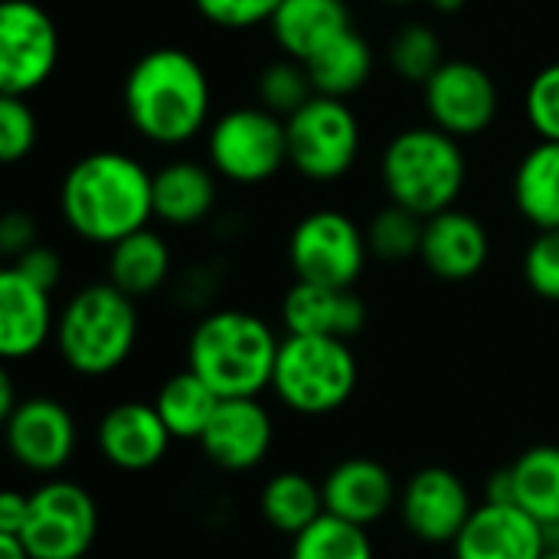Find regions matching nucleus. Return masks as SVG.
I'll use <instances>...</instances> for the list:
<instances>
[{
    "label": "nucleus",
    "instance_id": "1",
    "mask_svg": "<svg viewBox=\"0 0 559 559\" xmlns=\"http://www.w3.org/2000/svg\"><path fill=\"white\" fill-rule=\"evenodd\" d=\"M121 105L131 128L157 147L190 144L213 124L210 75L180 46H157L138 56L124 75Z\"/></svg>",
    "mask_w": 559,
    "mask_h": 559
},
{
    "label": "nucleus",
    "instance_id": "9",
    "mask_svg": "<svg viewBox=\"0 0 559 559\" xmlns=\"http://www.w3.org/2000/svg\"><path fill=\"white\" fill-rule=\"evenodd\" d=\"M370 246L367 229H360L341 210H311L301 216L288 236V265L295 282L324 288H354Z\"/></svg>",
    "mask_w": 559,
    "mask_h": 559
},
{
    "label": "nucleus",
    "instance_id": "7",
    "mask_svg": "<svg viewBox=\"0 0 559 559\" xmlns=\"http://www.w3.org/2000/svg\"><path fill=\"white\" fill-rule=\"evenodd\" d=\"M206 164L236 187L269 183L288 164L285 118L262 105H239L213 118L206 131Z\"/></svg>",
    "mask_w": 559,
    "mask_h": 559
},
{
    "label": "nucleus",
    "instance_id": "28",
    "mask_svg": "<svg viewBox=\"0 0 559 559\" xmlns=\"http://www.w3.org/2000/svg\"><path fill=\"white\" fill-rule=\"evenodd\" d=\"M219 396L187 367L180 373H170L157 396H154V409L160 413L167 432L174 439H190V442H200L210 419L216 416L219 409Z\"/></svg>",
    "mask_w": 559,
    "mask_h": 559
},
{
    "label": "nucleus",
    "instance_id": "14",
    "mask_svg": "<svg viewBox=\"0 0 559 559\" xmlns=\"http://www.w3.org/2000/svg\"><path fill=\"white\" fill-rule=\"evenodd\" d=\"M3 439L20 468L33 475H56L75 452V423L59 400L26 396L3 419Z\"/></svg>",
    "mask_w": 559,
    "mask_h": 559
},
{
    "label": "nucleus",
    "instance_id": "29",
    "mask_svg": "<svg viewBox=\"0 0 559 559\" xmlns=\"http://www.w3.org/2000/svg\"><path fill=\"white\" fill-rule=\"evenodd\" d=\"M514 504L540 524L559 521V445H534L508 465Z\"/></svg>",
    "mask_w": 559,
    "mask_h": 559
},
{
    "label": "nucleus",
    "instance_id": "34",
    "mask_svg": "<svg viewBox=\"0 0 559 559\" xmlns=\"http://www.w3.org/2000/svg\"><path fill=\"white\" fill-rule=\"evenodd\" d=\"M36 138H39V121L29 102L16 95H0V160L3 164L26 160L36 147Z\"/></svg>",
    "mask_w": 559,
    "mask_h": 559
},
{
    "label": "nucleus",
    "instance_id": "21",
    "mask_svg": "<svg viewBox=\"0 0 559 559\" xmlns=\"http://www.w3.org/2000/svg\"><path fill=\"white\" fill-rule=\"evenodd\" d=\"M282 324L288 334L350 341L367 324V305L354 288L295 282L282 298Z\"/></svg>",
    "mask_w": 559,
    "mask_h": 559
},
{
    "label": "nucleus",
    "instance_id": "42",
    "mask_svg": "<svg viewBox=\"0 0 559 559\" xmlns=\"http://www.w3.org/2000/svg\"><path fill=\"white\" fill-rule=\"evenodd\" d=\"M0 559H33L16 534H0Z\"/></svg>",
    "mask_w": 559,
    "mask_h": 559
},
{
    "label": "nucleus",
    "instance_id": "19",
    "mask_svg": "<svg viewBox=\"0 0 559 559\" xmlns=\"http://www.w3.org/2000/svg\"><path fill=\"white\" fill-rule=\"evenodd\" d=\"M321 491H324V511L357 527H370L383 521L400 501L396 481L386 472V465L367 455L344 459L341 465H334L321 481Z\"/></svg>",
    "mask_w": 559,
    "mask_h": 559
},
{
    "label": "nucleus",
    "instance_id": "12",
    "mask_svg": "<svg viewBox=\"0 0 559 559\" xmlns=\"http://www.w3.org/2000/svg\"><path fill=\"white\" fill-rule=\"evenodd\" d=\"M429 124L465 141L481 138L501 111V88L495 75L472 59H445L423 85Z\"/></svg>",
    "mask_w": 559,
    "mask_h": 559
},
{
    "label": "nucleus",
    "instance_id": "11",
    "mask_svg": "<svg viewBox=\"0 0 559 559\" xmlns=\"http://www.w3.org/2000/svg\"><path fill=\"white\" fill-rule=\"evenodd\" d=\"M98 534V508L75 481H46L29 495V514L20 531L33 559H82Z\"/></svg>",
    "mask_w": 559,
    "mask_h": 559
},
{
    "label": "nucleus",
    "instance_id": "6",
    "mask_svg": "<svg viewBox=\"0 0 559 559\" xmlns=\"http://www.w3.org/2000/svg\"><path fill=\"white\" fill-rule=\"evenodd\" d=\"M272 390L301 416H331L357 390V357L347 341L288 334L278 347Z\"/></svg>",
    "mask_w": 559,
    "mask_h": 559
},
{
    "label": "nucleus",
    "instance_id": "22",
    "mask_svg": "<svg viewBox=\"0 0 559 559\" xmlns=\"http://www.w3.org/2000/svg\"><path fill=\"white\" fill-rule=\"evenodd\" d=\"M216 170L200 160H167L154 170V219L164 226H200L216 210Z\"/></svg>",
    "mask_w": 559,
    "mask_h": 559
},
{
    "label": "nucleus",
    "instance_id": "15",
    "mask_svg": "<svg viewBox=\"0 0 559 559\" xmlns=\"http://www.w3.org/2000/svg\"><path fill=\"white\" fill-rule=\"evenodd\" d=\"M455 559H544V524L518 504H478L452 544Z\"/></svg>",
    "mask_w": 559,
    "mask_h": 559
},
{
    "label": "nucleus",
    "instance_id": "4",
    "mask_svg": "<svg viewBox=\"0 0 559 559\" xmlns=\"http://www.w3.org/2000/svg\"><path fill=\"white\" fill-rule=\"evenodd\" d=\"M468 180L462 141L436 124L396 131L380 154V183L390 203L429 219L452 210Z\"/></svg>",
    "mask_w": 559,
    "mask_h": 559
},
{
    "label": "nucleus",
    "instance_id": "23",
    "mask_svg": "<svg viewBox=\"0 0 559 559\" xmlns=\"http://www.w3.org/2000/svg\"><path fill=\"white\" fill-rule=\"evenodd\" d=\"M347 0H282L269 29L282 56L308 62L318 49H324L334 36L350 29Z\"/></svg>",
    "mask_w": 559,
    "mask_h": 559
},
{
    "label": "nucleus",
    "instance_id": "43",
    "mask_svg": "<svg viewBox=\"0 0 559 559\" xmlns=\"http://www.w3.org/2000/svg\"><path fill=\"white\" fill-rule=\"evenodd\" d=\"M436 13H442V16H452V13H459L468 0H426Z\"/></svg>",
    "mask_w": 559,
    "mask_h": 559
},
{
    "label": "nucleus",
    "instance_id": "5",
    "mask_svg": "<svg viewBox=\"0 0 559 559\" xmlns=\"http://www.w3.org/2000/svg\"><path fill=\"white\" fill-rule=\"evenodd\" d=\"M138 308L111 282L79 288L56 321V347L69 370L105 377L118 370L138 344Z\"/></svg>",
    "mask_w": 559,
    "mask_h": 559
},
{
    "label": "nucleus",
    "instance_id": "39",
    "mask_svg": "<svg viewBox=\"0 0 559 559\" xmlns=\"http://www.w3.org/2000/svg\"><path fill=\"white\" fill-rule=\"evenodd\" d=\"M39 242V233H36V219L23 210H10L3 219H0V252L13 262L16 255H23L26 249H33Z\"/></svg>",
    "mask_w": 559,
    "mask_h": 559
},
{
    "label": "nucleus",
    "instance_id": "10",
    "mask_svg": "<svg viewBox=\"0 0 559 559\" xmlns=\"http://www.w3.org/2000/svg\"><path fill=\"white\" fill-rule=\"evenodd\" d=\"M59 66L56 20L36 0H3L0 7V95L29 98Z\"/></svg>",
    "mask_w": 559,
    "mask_h": 559
},
{
    "label": "nucleus",
    "instance_id": "31",
    "mask_svg": "<svg viewBox=\"0 0 559 559\" xmlns=\"http://www.w3.org/2000/svg\"><path fill=\"white\" fill-rule=\"evenodd\" d=\"M292 559H373V544L367 527L324 514L292 540Z\"/></svg>",
    "mask_w": 559,
    "mask_h": 559
},
{
    "label": "nucleus",
    "instance_id": "37",
    "mask_svg": "<svg viewBox=\"0 0 559 559\" xmlns=\"http://www.w3.org/2000/svg\"><path fill=\"white\" fill-rule=\"evenodd\" d=\"M524 278L544 301H559V229L534 236L524 252Z\"/></svg>",
    "mask_w": 559,
    "mask_h": 559
},
{
    "label": "nucleus",
    "instance_id": "38",
    "mask_svg": "<svg viewBox=\"0 0 559 559\" xmlns=\"http://www.w3.org/2000/svg\"><path fill=\"white\" fill-rule=\"evenodd\" d=\"M10 265L20 275H26L33 285L46 288V292H52L59 285V278H62V259H59V252L49 249V246H43V242H36L33 249H26L23 255H16Z\"/></svg>",
    "mask_w": 559,
    "mask_h": 559
},
{
    "label": "nucleus",
    "instance_id": "26",
    "mask_svg": "<svg viewBox=\"0 0 559 559\" xmlns=\"http://www.w3.org/2000/svg\"><path fill=\"white\" fill-rule=\"evenodd\" d=\"M305 69L314 85V95L347 102L373 75V46L350 26L341 36H334L324 49H318L305 62Z\"/></svg>",
    "mask_w": 559,
    "mask_h": 559
},
{
    "label": "nucleus",
    "instance_id": "24",
    "mask_svg": "<svg viewBox=\"0 0 559 559\" xmlns=\"http://www.w3.org/2000/svg\"><path fill=\"white\" fill-rule=\"evenodd\" d=\"M170 246L151 226L124 236L108 249V282L134 301L160 292L170 278Z\"/></svg>",
    "mask_w": 559,
    "mask_h": 559
},
{
    "label": "nucleus",
    "instance_id": "20",
    "mask_svg": "<svg viewBox=\"0 0 559 559\" xmlns=\"http://www.w3.org/2000/svg\"><path fill=\"white\" fill-rule=\"evenodd\" d=\"M52 292L33 285L13 265L0 272V357L26 360L56 337Z\"/></svg>",
    "mask_w": 559,
    "mask_h": 559
},
{
    "label": "nucleus",
    "instance_id": "27",
    "mask_svg": "<svg viewBox=\"0 0 559 559\" xmlns=\"http://www.w3.org/2000/svg\"><path fill=\"white\" fill-rule=\"evenodd\" d=\"M259 514L262 521L282 534V537H298L305 534L318 518H324V491L318 481H311L301 472H278L262 485L259 495Z\"/></svg>",
    "mask_w": 559,
    "mask_h": 559
},
{
    "label": "nucleus",
    "instance_id": "3",
    "mask_svg": "<svg viewBox=\"0 0 559 559\" xmlns=\"http://www.w3.org/2000/svg\"><path fill=\"white\" fill-rule=\"evenodd\" d=\"M282 341L252 311L219 308L200 318L187 344V367L219 400H255L272 390Z\"/></svg>",
    "mask_w": 559,
    "mask_h": 559
},
{
    "label": "nucleus",
    "instance_id": "44",
    "mask_svg": "<svg viewBox=\"0 0 559 559\" xmlns=\"http://www.w3.org/2000/svg\"><path fill=\"white\" fill-rule=\"evenodd\" d=\"M544 537H547V550H559V521L544 524Z\"/></svg>",
    "mask_w": 559,
    "mask_h": 559
},
{
    "label": "nucleus",
    "instance_id": "8",
    "mask_svg": "<svg viewBox=\"0 0 559 559\" xmlns=\"http://www.w3.org/2000/svg\"><path fill=\"white\" fill-rule=\"evenodd\" d=\"M285 131L288 167L311 183L344 180L360 157V118L344 98L314 95L292 118H285Z\"/></svg>",
    "mask_w": 559,
    "mask_h": 559
},
{
    "label": "nucleus",
    "instance_id": "40",
    "mask_svg": "<svg viewBox=\"0 0 559 559\" xmlns=\"http://www.w3.org/2000/svg\"><path fill=\"white\" fill-rule=\"evenodd\" d=\"M26 514H29V495H20V491L0 495V534H16L20 537V531L26 524Z\"/></svg>",
    "mask_w": 559,
    "mask_h": 559
},
{
    "label": "nucleus",
    "instance_id": "36",
    "mask_svg": "<svg viewBox=\"0 0 559 559\" xmlns=\"http://www.w3.org/2000/svg\"><path fill=\"white\" fill-rule=\"evenodd\" d=\"M282 0H193L197 13L219 29L242 33L255 26H269Z\"/></svg>",
    "mask_w": 559,
    "mask_h": 559
},
{
    "label": "nucleus",
    "instance_id": "17",
    "mask_svg": "<svg viewBox=\"0 0 559 559\" xmlns=\"http://www.w3.org/2000/svg\"><path fill=\"white\" fill-rule=\"evenodd\" d=\"M275 429L269 409L255 400H223L200 445L223 472H252L265 462Z\"/></svg>",
    "mask_w": 559,
    "mask_h": 559
},
{
    "label": "nucleus",
    "instance_id": "2",
    "mask_svg": "<svg viewBox=\"0 0 559 559\" xmlns=\"http://www.w3.org/2000/svg\"><path fill=\"white\" fill-rule=\"evenodd\" d=\"M59 213L79 239L111 249L154 219V174L124 151H92L66 170Z\"/></svg>",
    "mask_w": 559,
    "mask_h": 559
},
{
    "label": "nucleus",
    "instance_id": "33",
    "mask_svg": "<svg viewBox=\"0 0 559 559\" xmlns=\"http://www.w3.org/2000/svg\"><path fill=\"white\" fill-rule=\"evenodd\" d=\"M423 229H426L423 216H416L396 203H386L383 210L373 213V219L367 226L370 255L380 262H409L423 249Z\"/></svg>",
    "mask_w": 559,
    "mask_h": 559
},
{
    "label": "nucleus",
    "instance_id": "25",
    "mask_svg": "<svg viewBox=\"0 0 559 559\" xmlns=\"http://www.w3.org/2000/svg\"><path fill=\"white\" fill-rule=\"evenodd\" d=\"M511 197L537 233L559 229V141H537L518 160Z\"/></svg>",
    "mask_w": 559,
    "mask_h": 559
},
{
    "label": "nucleus",
    "instance_id": "46",
    "mask_svg": "<svg viewBox=\"0 0 559 559\" xmlns=\"http://www.w3.org/2000/svg\"><path fill=\"white\" fill-rule=\"evenodd\" d=\"M544 559H559V550H547V554H544Z\"/></svg>",
    "mask_w": 559,
    "mask_h": 559
},
{
    "label": "nucleus",
    "instance_id": "18",
    "mask_svg": "<svg viewBox=\"0 0 559 559\" xmlns=\"http://www.w3.org/2000/svg\"><path fill=\"white\" fill-rule=\"evenodd\" d=\"M488 255L491 239L478 216L452 206L426 219L419 259L439 282H472L488 265Z\"/></svg>",
    "mask_w": 559,
    "mask_h": 559
},
{
    "label": "nucleus",
    "instance_id": "41",
    "mask_svg": "<svg viewBox=\"0 0 559 559\" xmlns=\"http://www.w3.org/2000/svg\"><path fill=\"white\" fill-rule=\"evenodd\" d=\"M20 403H23V400H16V393H13V377L3 370V373H0V419H7Z\"/></svg>",
    "mask_w": 559,
    "mask_h": 559
},
{
    "label": "nucleus",
    "instance_id": "45",
    "mask_svg": "<svg viewBox=\"0 0 559 559\" xmlns=\"http://www.w3.org/2000/svg\"><path fill=\"white\" fill-rule=\"evenodd\" d=\"M377 3H386V7H416L423 0H377Z\"/></svg>",
    "mask_w": 559,
    "mask_h": 559
},
{
    "label": "nucleus",
    "instance_id": "35",
    "mask_svg": "<svg viewBox=\"0 0 559 559\" xmlns=\"http://www.w3.org/2000/svg\"><path fill=\"white\" fill-rule=\"evenodd\" d=\"M524 115L540 141H559V62L534 72L524 92Z\"/></svg>",
    "mask_w": 559,
    "mask_h": 559
},
{
    "label": "nucleus",
    "instance_id": "13",
    "mask_svg": "<svg viewBox=\"0 0 559 559\" xmlns=\"http://www.w3.org/2000/svg\"><path fill=\"white\" fill-rule=\"evenodd\" d=\"M475 514L465 481L442 468H419L400 491V518L406 531L423 544H455Z\"/></svg>",
    "mask_w": 559,
    "mask_h": 559
},
{
    "label": "nucleus",
    "instance_id": "32",
    "mask_svg": "<svg viewBox=\"0 0 559 559\" xmlns=\"http://www.w3.org/2000/svg\"><path fill=\"white\" fill-rule=\"evenodd\" d=\"M311 98H314V85L308 79L305 62L298 59H288V56L272 59L255 75V105H262L265 111L278 118H292Z\"/></svg>",
    "mask_w": 559,
    "mask_h": 559
},
{
    "label": "nucleus",
    "instance_id": "16",
    "mask_svg": "<svg viewBox=\"0 0 559 559\" xmlns=\"http://www.w3.org/2000/svg\"><path fill=\"white\" fill-rule=\"evenodd\" d=\"M98 452L121 472H147L164 462L174 436L167 432L154 403L124 400L115 403L95 429Z\"/></svg>",
    "mask_w": 559,
    "mask_h": 559
},
{
    "label": "nucleus",
    "instance_id": "30",
    "mask_svg": "<svg viewBox=\"0 0 559 559\" xmlns=\"http://www.w3.org/2000/svg\"><path fill=\"white\" fill-rule=\"evenodd\" d=\"M386 62L396 72V79L409 85H426L445 62V49L439 33L429 23H403L390 43H386Z\"/></svg>",
    "mask_w": 559,
    "mask_h": 559
}]
</instances>
